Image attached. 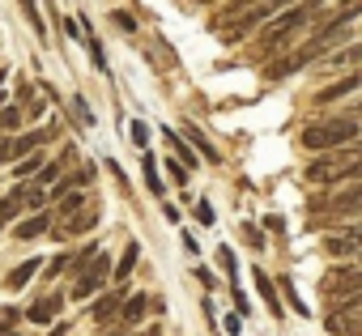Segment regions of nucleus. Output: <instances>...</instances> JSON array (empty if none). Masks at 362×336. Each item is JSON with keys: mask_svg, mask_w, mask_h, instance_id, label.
Returning a JSON list of instances; mask_svg holds the SVG:
<instances>
[{"mask_svg": "<svg viewBox=\"0 0 362 336\" xmlns=\"http://www.w3.org/2000/svg\"><path fill=\"white\" fill-rule=\"evenodd\" d=\"M354 175H362V157L358 153H328V157H320V162H311L307 166V179L311 184H341V179H354Z\"/></svg>", "mask_w": 362, "mask_h": 336, "instance_id": "obj_2", "label": "nucleus"}, {"mask_svg": "<svg viewBox=\"0 0 362 336\" xmlns=\"http://www.w3.org/2000/svg\"><path fill=\"white\" fill-rule=\"evenodd\" d=\"M358 60H362V43H349V47L332 52L324 64H328V68H349V64H358Z\"/></svg>", "mask_w": 362, "mask_h": 336, "instance_id": "obj_16", "label": "nucleus"}, {"mask_svg": "<svg viewBox=\"0 0 362 336\" xmlns=\"http://www.w3.org/2000/svg\"><path fill=\"white\" fill-rule=\"evenodd\" d=\"M132 145H136V149H145V145H149V128H145L141 119L132 124Z\"/></svg>", "mask_w": 362, "mask_h": 336, "instance_id": "obj_32", "label": "nucleus"}, {"mask_svg": "<svg viewBox=\"0 0 362 336\" xmlns=\"http://www.w3.org/2000/svg\"><path fill=\"white\" fill-rule=\"evenodd\" d=\"M60 171H64L60 162H43V171H39V179H35V184H39V188H43V184H56V179H60Z\"/></svg>", "mask_w": 362, "mask_h": 336, "instance_id": "obj_28", "label": "nucleus"}, {"mask_svg": "<svg viewBox=\"0 0 362 336\" xmlns=\"http://www.w3.org/2000/svg\"><path fill=\"white\" fill-rule=\"evenodd\" d=\"M39 264H43V260H22V264L9 272V289H22V285H26V281L39 272Z\"/></svg>", "mask_w": 362, "mask_h": 336, "instance_id": "obj_20", "label": "nucleus"}, {"mask_svg": "<svg viewBox=\"0 0 362 336\" xmlns=\"http://www.w3.org/2000/svg\"><path fill=\"white\" fill-rule=\"evenodd\" d=\"M56 128H39V132H26V136H13V140H0V162H22L30 153H39L43 140H52Z\"/></svg>", "mask_w": 362, "mask_h": 336, "instance_id": "obj_4", "label": "nucleus"}, {"mask_svg": "<svg viewBox=\"0 0 362 336\" xmlns=\"http://www.w3.org/2000/svg\"><path fill=\"white\" fill-rule=\"evenodd\" d=\"M298 68H307V64L290 52V56H281L277 64H269V77H273V81H281V77H290V73H298Z\"/></svg>", "mask_w": 362, "mask_h": 336, "instance_id": "obj_19", "label": "nucleus"}, {"mask_svg": "<svg viewBox=\"0 0 362 336\" xmlns=\"http://www.w3.org/2000/svg\"><path fill=\"white\" fill-rule=\"evenodd\" d=\"M9 336H18V332H9Z\"/></svg>", "mask_w": 362, "mask_h": 336, "instance_id": "obj_43", "label": "nucleus"}, {"mask_svg": "<svg viewBox=\"0 0 362 336\" xmlns=\"http://www.w3.org/2000/svg\"><path fill=\"white\" fill-rule=\"evenodd\" d=\"M311 209L320 213H332V217H349V213H362V184L358 188H345L341 196H332V200H311Z\"/></svg>", "mask_w": 362, "mask_h": 336, "instance_id": "obj_6", "label": "nucleus"}, {"mask_svg": "<svg viewBox=\"0 0 362 336\" xmlns=\"http://www.w3.org/2000/svg\"><path fill=\"white\" fill-rule=\"evenodd\" d=\"M52 336H69V323H56V328H52Z\"/></svg>", "mask_w": 362, "mask_h": 336, "instance_id": "obj_40", "label": "nucleus"}, {"mask_svg": "<svg viewBox=\"0 0 362 336\" xmlns=\"http://www.w3.org/2000/svg\"><path fill=\"white\" fill-rule=\"evenodd\" d=\"M107 277H111V260H107V251H103V256H94V260H90V268L73 281V298H90Z\"/></svg>", "mask_w": 362, "mask_h": 336, "instance_id": "obj_5", "label": "nucleus"}, {"mask_svg": "<svg viewBox=\"0 0 362 336\" xmlns=\"http://www.w3.org/2000/svg\"><path fill=\"white\" fill-rule=\"evenodd\" d=\"M354 90H362V68L349 73V77H341V81H332V85H324V90L315 94V102H341V98L354 94Z\"/></svg>", "mask_w": 362, "mask_h": 336, "instance_id": "obj_11", "label": "nucleus"}, {"mask_svg": "<svg viewBox=\"0 0 362 336\" xmlns=\"http://www.w3.org/2000/svg\"><path fill=\"white\" fill-rule=\"evenodd\" d=\"M145 311H149L145 294H128V302H124V319H128V323H141V319H145Z\"/></svg>", "mask_w": 362, "mask_h": 336, "instance_id": "obj_23", "label": "nucleus"}, {"mask_svg": "<svg viewBox=\"0 0 362 336\" xmlns=\"http://www.w3.org/2000/svg\"><path fill=\"white\" fill-rule=\"evenodd\" d=\"M47 226H52V222H47V213H30V217H22V222H18V230H13V234H18L22 243H30V239H39Z\"/></svg>", "mask_w": 362, "mask_h": 336, "instance_id": "obj_14", "label": "nucleus"}, {"mask_svg": "<svg viewBox=\"0 0 362 336\" xmlns=\"http://www.w3.org/2000/svg\"><path fill=\"white\" fill-rule=\"evenodd\" d=\"M22 124V111L18 107H0V132H13Z\"/></svg>", "mask_w": 362, "mask_h": 336, "instance_id": "obj_26", "label": "nucleus"}, {"mask_svg": "<svg viewBox=\"0 0 362 336\" xmlns=\"http://www.w3.org/2000/svg\"><path fill=\"white\" fill-rule=\"evenodd\" d=\"M18 98L30 107V102H35V85H30V81H22V85H18Z\"/></svg>", "mask_w": 362, "mask_h": 336, "instance_id": "obj_37", "label": "nucleus"}, {"mask_svg": "<svg viewBox=\"0 0 362 336\" xmlns=\"http://www.w3.org/2000/svg\"><path fill=\"white\" fill-rule=\"evenodd\" d=\"M18 209H22L18 192H13V196H5V200H0V226H5V222H13V217H18Z\"/></svg>", "mask_w": 362, "mask_h": 336, "instance_id": "obj_27", "label": "nucleus"}, {"mask_svg": "<svg viewBox=\"0 0 362 336\" xmlns=\"http://www.w3.org/2000/svg\"><path fill=\"white\" fill-rule=\"evenodd\" d=\"M252 277H256V289H260V298H264V306H269V311H273V319H277V315H281V302H277V289H273V281H269V272H264V268H256Z\"/></svg>", "mask_w": 362, "mask_h": 336, "instance_id": "obj_15", "label": "nucleus"}, {"mask_svg": "<svg viewBox=\"0 0 362 336\" xmlns=\"http://www.w3.org/2000/svg\"><path fill=\"white\" fill-rule=\"evenodd\" d=\"M184 132H188V140H192V149H197V157H205L209 166H218V162H222V153H218V149H214V145L205 140V132H201L197 124H184Z\"/></svg>", "mask_w": 362, "mask_h": 336, "instance_id": "obj_12", "label": "nucleus"}, {"mask_svg": "<svg viewBox=\"0 0 362 336\" xmlns=\"http://www.w3.org/2000/svg\"><path fill=\"white\" fill-rule=\"evenodd\" d=\"M60 311H64V294H43L39 302L26 306V319H30V323H52Z\"/></svg>", "mask_w": 362, "mask_h": 336, "instance_id": "obj_8", "label": "nucleus"}, {"mask_svg": "<svg viewBox=\"0 0 362 336\" xmlns=\"http://www.w3.org/2000/svg\"><path fill=\"white\" fill-rule=\"evenodd\" d=\"M111 22H115L119 30H136V18H132V13H124V9H115V13H111Z\"/></svg>", "mask_w": 362, "mask_h": 336, "instance_id": "obj_31", "label": "nucleus"}, {"mask_svg": "<svg viewBox=\"0 0 362 336\" xmlns=\"http://www.w3.org/2000/svg\"><path fill=\"white\" fill-rule=\"evenodd\" d=\"M124 302H128V294H124V289H111V294H103V298L90 306V315H94L98 323H111V319L124 311Z\"/></svg>", "mask_w": 362, "mask_h": 336, "instance_id": "obj_10", "label": "nucleus"}, {"mask_svg": "<svg viewBox=\"0 0 362 336\" xmlns=\"http://www.w3.org/2000/svg\"><path fill=\"white\" fill-rule=\"evenodd\" d=\"M307 18H311V5H298V9L277 13V18H273V26H269V43H281V39H286V35H294Z\"/></svg>", "mask_w": 362, "mask_h": 336, "instance_id": "obj_7", "label": "nucleus"}, {"mask_svg": "<svg viewBox=\"0 0 362 336\" xmlns=\"http://www.w3.org/2000/svg\"><path fill=\"white\" fill-rule=\"evenodd\" d=\"M141 336H158V332H141Z\"/></svg>", "mask_w": 362, "mask_h": 336, "instance_id": "obj_41", "label": "nucleus"}, {"mask_svg": "<svg viewBox=\"0 0 362 336\" xmlns=\"http://www.w3.org/2000/svg\"><path fill=\"white\" fill-rule=\"evenodd\" d=\"M111 336H124V332H111Z\"/></svg>", "mask_w": 362, "mask_h": 336, "instance_id": "obj_42", "label": "nucleus"}, {"mask_svg": "<svg viewBox=\"0 0 362 336\" xmlns=\"http://www.w3.org/2000/svg\"><path fill=\"white\" fill-rule=\"evenodd\" d=\"M264 230H273V234H281V230H286V222H281L277 213H269V217H264Z\"/></svg>", "mask_w": 362, "mask_h": 336, "instance_id": "obj_38", "label": "nucleus"}, {"mask_svg": "<svg viewBox=\"0 0 362 336\" xmlns=\"http://www.w3.org/2000/svg\"><path fill=\"white\" fill-rule=\"evenodd\" d=\"M69 264H73V256L64 251V256H56V260L47 264V272H52V277H56V272H69Z\"/></svg>", "mask_w": 362, "mask_h": 336, "instance_id": "obj_34", "label": "nucleus"}, {"mask_svg": "<svg viewBox=\"0 0 362 336\" xmlns=\"http://www.w3.org/2000/svg\"><path fill=\"white\" fill-rule=\"evenodd\" d=\"M136 260H141V247H136V243H128V247H124V256H119V264L111 268V277H115V281H124V277L136 268Z\"/></svg>", "mask_w": 362, "mask_h": 336, "instance_id": "obj_18", "label": "nucleus"}, {"mask_svg": "<svg viewBox=\"0 0 362 336\" xmlns=\"http://www.w3.org/2000/svg\"><path fill=\"white\" fill-rule=\"evenodd\" d=\"M281 294H286V298H290V306H294V311H298V315H307V302H303V298H298V294H294V285H290V281H281Z\"/></svg>", "mask_w": 362, "mask_h": 336, "instance_id": "obj_30", "label": "nucleus"}, {"mask_svg": "<svg viewBox=\"0 0 362 336\" xmlns=\"http://www.w3.org/2000/svg\"><path fill=\"white\" fill-rule=\"evenodd\" d=\"M166 171H170V179H175V184H188V171H184V166H175V162H166Z\"/></svg>", "mask_w": 362, "mask_h": 336, "instance_id": "obj_36", "label": "nucleus"}, {"mask_svg": "<svg viewBox=\"0 0 362 336\" xmlns=\"http://www.w3.org/2000/svg\"><path fill=\"white\" fill-rule=\"evenodd\" d=\"M94 226H98V209H94V205H86V209H81L77 217H69V222H64V230H56V234H60V239H86Z\"/></svg>", "mask_w": 362, "mask_h": 336, "instance_id": "obj_9", "label": "nucleus"}, {"mask_svg": "<svg viewBox=\"0 0 362 336\" xmlns=\"http://www.w3.org/2000/svg\"><path fill=\"white\" fill-rule=\"evenodd\" d=\"M18 200H22V209H35V213H43V205H47V192H43L39 184H30V188H18Z\"/></svg>", "mask_w": 362, "mask_h": 336, "instance_id": "obj_17", "label": "nucleus"}, {"mask_svg": "<svg viewBox=\"0 0 362 336\" xmlns=\"http://www.w3.org/2000/svg\"><path fill=\"white\" fill-rule=\"evenodd\" d=\"M162 136H166V145H170V149L179 153V162H184V171H188V166H197V149H192V145H188L184 136H179L175 128H162Z\"/></svg>", "mask_w": 362, "mask_h": 336, "instance_id": "obj_13", "label": "nucleus"}, {"mask_svg": "<svg viewBox=\"0 0 362 336\" xmlns=\"http://www.w3.org/2000/svg\"><path fill=\"white\" fill-rule=\"evenodd\" d=\"M222 328H226L230 336H239V332H243V315H226V323H222Z\"/></svg>", "mask_w": 362, "mask_h": 336, "instance_id": "obj_35", "label": "nucleus"}, {"mask_svg": "<svg viewBox=\"0 0 362 336\" xmlns=\"http://www.w3.org/2000/svg\"><path fill=\"white\" fill-rule=\"evenodd\" d=\"M218 264H222V268H226L230 277H235V268H239V264H235V251H230V247H218ZM235 281H239V277H235Z\"/></svg>", "mask_w": 362, "mask_h": 336, "instance_id": "obj_29", "label": "nucleus"}, {"mask_svg": "<svg viewBox=\"0 0 362 336\" xmlns=\"http://www.w3.org/2000/svg\"><path fill=\"white\" fill-rule=\"evenodd\" d=\"M243 230H247V243H252V247H260V243H264V234H260L256 226H243Z\"/></svg>", "mask_w": 362, "mask_h": 336, "instance_id": "obj_39", "label": "nucleus"}, {"mask_svg": "<svg viewBox=\"0 0 362 336\" xmlns=\"http://www.w3.org/2000/svg\"><path fill=\"white\" fill-rule=\"evenodd\" d=\"M81 209H86V192H77V188H73L69 196H60V217H64V222H69V217H77Z\"/></svg>", "mask_w": 362, "mask_h": 336, "instance_id": "obj_22", "label": "nucleus"}, {"mask_svg": "<svg viewBox=\"0 0 362 336\" xmlns=\"http://www.w3.org/2000/svg\"><path fill=\"white\" fill-rule=\"evenodd\" d=\"M18 5H22L26 22L35 26V35H39V39H47V26H43V9H39V0H18Z\"/></svg>", "mask_w": 362, "mask_h": 336, "instance_id": "obj_21", "label": "nucleus"}, {"mask_svg": "<svg viewBox=\"0 0 362 336\" xmlns=\"http://www.w3.org/2000/svg\"><path fill=\"white\" fill-rule=\"evenodd\" d=\"M362 136L358 119H324V124H311L303 128V145L315 149V153H328V149H341V145H354Z\"/></svg>", "mask_w": 362, "mask_h": 336, "instance_id": "obj_1", "label": "nucleus"}, {"mask_svg": "<svg viewBox=\"0 0 362 336\" xmlns=\"http://www.w3.org/2000/svg\"><path fill=\"white\" fill-rule=\"evenodd\" d=\"M141 175H145V188H149L153 196H162V179H158V166H153V157H149V153L141 157Z\"/></svg>", "mask_w": 362, "mask_h": 336, "instance_id": "obj_24", "label": "nucleus"}, {"mask_svg": "<svg viewBox=\"0 0 362 336\" xmlns=\"http://www.w3.org/2000/svg\"><path fill=\"white\" fill-rule=\"evenodd\" d=\"M197 222H201V226H214V205H209V200L197 205Z\"/></svg>", "mask_w": 362, "mask_h": 336, "instance_id": "obj_33", "label": "nucleus"}, {"mask_svg": "<svg viewBox=\"0 0 362 336\" xmlns=\"http://www.w3.org/2000/svg\"><path fill=\"white\" fill-rule=\"evenodd\" d=\"M324 328H328L332 336H358V332H362V298H349V302H341L337 311H328Z\"/></svg>", "mask_w": 362, "mask_h": 336, "instance_id": "obj_3", "label": "nucleus"}, {"mask_svg": "<svg viewBox=\"0 0 362 336\" xmlns=\"http://www.w3.org/2000/svg\"><path fill=\"white\" fill-rule=\"evenodd\" d=\"M39 171H43V157H39V153H30V157H22V162L13 166V175H18V179H30V175L39 179Z\"/></svg>", "mask_w": 362, "mask_h": 336, "instance_id": "obj_25", "label": "nucleus"}]
</instances>
